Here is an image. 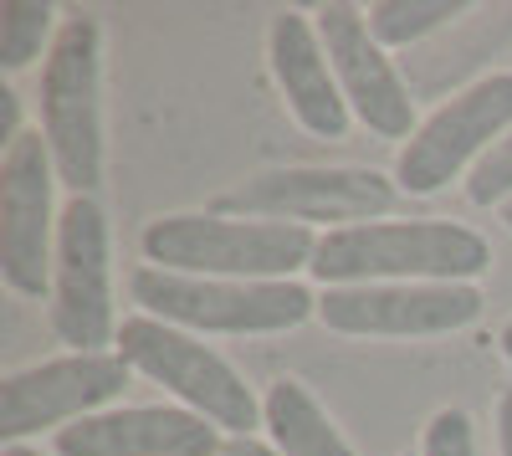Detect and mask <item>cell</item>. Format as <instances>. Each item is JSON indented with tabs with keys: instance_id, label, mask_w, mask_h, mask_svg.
<instances>
[{
	"instance_id": "44dd1931",
	"label": "cell",
	"mask_w": 512,
	"mask_h": 456,
	"mask_svg": "<svg viewBox=\"0 0 512 456\" xmlns=\"http://www.w3.org/2000/svg\"><path fill=\"white\" fill-rule=\"evenodd\" d=\"M221 456H282L272 441H256V436H226Z\"/></svg>"
},
{
	"instance_id": "5bb4252c",
	"label": "cell",
	"mask_w": 512,
	"mask_h": 456,
	"mask_svg": "<svg viewBox=\"0 0 512 456\" xmlns=\"http://www.w3.org/2000/svg\"><path fill=\"white\" fill-rule=\"evenodd\" d=\"M267 62L277 77V93L287 113L297 118V129H308L313 139H344L349 134V103L344 88L333 77V62L323 52V36L313 16L303 11H277L267 26Z\"/></svg>"
},
{
	"instance_id": "cb8c5ba5",
	"label": "cell",
	"mask_w": 512,
	"mask_h": 456,
	"mask_svg": "<svg viewBox=\"0 0 512 456\" xmlns=\"http://www.w3.org/2000/svg\"><path fill=\"white\" fill-rule=\"evenodd\" d=\"M502 221H507V231H512V200L502 205Z\"/></svg>"
},
{
	"instance_id": "ba28073f",
	"label": "cell",
	"mask_w": 512,
	"mask_h": 456,
	"mask_svg": "<svg viewBox=\"0 0 512 456\" xmlns=\"http://www.w3.org/2000/svg\"><path fill=\"white\" fill-rule=\"evenodd\" d=\"M512 134V72H492L446 98L431 118H420L410 144L395 154V185L405 195H436L451 180L472 175L497 139Z\"/></svg>"
},
{
	"instance_id": "277c9868",
	"label": "cell",
	"mask_w": 512,
	"mask_h": 456,
	"mask_svg": "<svg viewBox=\"0 0 512 456\" xmlns=\"http://www.w3.org/2000/svg\"><path fill=\"white\" fill-rule=\"evenodd\" d=\"M134 303L159 318L175 323L185 334H292L308 318H318V298L303 282H221V277H180V272H159L139 267L128 277Z\"/></svg>"
},
{
	"instance_id": "5b68a950",
	"label": "cell",
	"mask_w": 512,
	"mask_h": 456,
	"mask_svg": "<svg viewBox=\"0 0 512 456\" xmlns=\"http://www.w3.org/2000/svg\"><path fill=\"white\" fill-rule=\"evenodd\" d=\"M123 364L134 375L164 385L185 410L205 416L226 436H256L262 426V400L251 395V385L231 369V359H221L205 339L185 334L175 323H159L149 313H128L118 323V344Z\"/></svg>"
},
{
	"instance_id": "2e32d148",
	"label": "cell",
	"mask_w": 512,
	"mask_h": 456,
	"mask_svg": "<svg viewBox=\"0 0 512 456\" xmlns=\"http://www.w3.org/2000/svg\"><path fill=\"white\" fill-rule=\"evenodd\" d=\"M62 11L52 0H0V72H26L41 52L57 47Z\"/></svg>"
},
{
	"instance_id": "9a60e30c",
	"label": "cell",
	"mask_w": 512,
	"mask_h": 456,
	"mask_svg": "<svg viewBox=\"0 0 512 456\" xmlns=\"http://www.w3.org/2000/svg\"><path fill=\"white\" fill-rule=\"evenodd\" d=\"M262 426H267V441L282 456H359L349 446V436L333 426L323 400L303 380H292V375L267 385V395H262Z\"/></svg>"
},
{
	"instance_id": "4fadbf2b",
	"label": "cell",
	"mask_w": 512,
	"mask_h": 456,
	"mask_svg": "<svg viewBox=\"0 0 512 456\" xmlns=\"http://www.w3.org/2000/svg\"><path fill=\"white\" fill-rule=\"evenodd\" d=\"M221 431L185 405H113L52 436L57 456H221Z\"/></svg>"
},
{
	"instance_id": "603a6c76",
	"label": "cell",
	"mask_w": 512,
	"mask_h": 456,
	"mask_svg": "<svg viewBox=\"0 0 512 456\" xmlns=\"http://www.w3.org/2000/svg\"><path fill=\"white\" fill-rule=\"evenodd\" d=\"M0 456H41V451H31V446L21 441V446H0Z\"/></svg>"
},
{
	"instance_id": "7402d4cb",
	"label": "cell",
	"mask_w": 512,
	"mask_h": 456,
	"mask_svg": "<svg viewBox=\"0 0 512 456\" xmlns=\"http://www.w3.org/2000/svg\"><path fill=\"white\" fill-rule=\"evenodd\" d=\"M497 344H502V354H507V364H512V318L502 323V334H497Z\"/></svg>"
},
{
	"instance_id": "3957f363",
	"label": "cell",
	"mask_w": 512,
	"mask_h": 456,
	"mask_svg": "<svg viewBox=\"0 0 512 456\" xmlns=\"http://www.w3.org/2000/svg\"><path fill=\"white\" fill-rule=\"evenodd\" d=\"M36 98L57 180L72 195H93L103 185V26L93 16L62 21Z\"/></svg>"
},
{
	"instance_id": "52a82bcc",
	"label": "cell",
	"mask_w": 512,
	"mask_h": 456,
	"mask_svg": "<svg viewBox=\"0 0 512 456\" xmlns=\"http://www.w3.org/2000/svg\"><path fill=\"white\" fill-rule=\"evenodd\" d=\"M47 313H52V334L72 354H103L118 344L113 241H108V216L93 195H67L62 205Z\"/></svg>"
},
{
	"instance_id": "d6986e66",
	"label": "cell",
	"mask_w": 512,
	"mask_h": 456,
	"mask_svg": "<svg viewBox=\"0 0 512 456\" xmlns=\"http://www.w3.org/2000/svg\"><path fill=\"white\" fill-rule=\"evenodd\" d=\"M420 456H477V426L461 405H441L420 431Z\"/></svg>"
},
{
	"instance_id": "6da1fadb",
	"label": "cell",
	"mask_w": 512,
	"mask_h": 456,
	"mask_svg": "<svg viewBox=\"0 0 512 456\" xmlns=\"http://www.w3.org/2000/svg\"><path fill=\"white\" fill-rule=\"evenodd\" d=\"M492 267L482 231L415 216V221H364L318 236L313 277L323 287H369V282H477Z\"/></svg>"
},
{
	"instance_id": "7a4b0ae2",
	"label": "cell",
	"mask_w": 512,
	"mask_h": 456,
	"mask_svg": "<svg viewBox=\"0 0 512 456\" xmlns=\"http://www.w3.org/2000/svg\"><path fill=\"white\" fill-rule=\"evenodd\" d=\"M144 267L180 277H221V282H297L313 267L318 236L292 221H246L221 211H175L154 216L139 231Z\"/></svg>"
},
{
	"instance_id": "ac0fdd59",
	"label": "cell",
	"mask_w": 512,
	"mask_h": 456,
	"mask_svg": "<svg viewBox=\"0 0 512 456\" xmlns=\"http://www.w3.org/2000/svg\"><path fill=\"white\" fill-rule=\"evenodd\" d=\"M466 200L477 205V211H502V205L512 200V134L492 144V154L477 164L472 175H466Z\"/></svg>"
},
{
	"instance_id": "7c38bea8",
	"label": "cell",
	"mask_w": 512,
	"mask_h": 456,
	"mask_svg": "<svg viewBox=\"0 0 512 456\" xmlns=\"http://www.w3.org/2000/svg\"><path fill=\"white\" fill-rule=\"evenodd\" d=\"M313 26L323 36V52L333 62V77H338V88H344L349 113L364 123L369 134L410 144L415 129H420L410 82L400 77L390 52L374 41L364 11L349 6V0H328V6L313 11Z\"/></svg>"
},
{
	"instance_id": "e0dca14e",
	"label": "cell",
	"mask_w": 512,
	"mask_h": 456,
	"mask_svg": "<svg viewBox=\"0 0 512 456\" xmlns=\"http://www.w3.org/2000/svg\"><path fill=\"white\" fill-rule=\"evenodd\" d=\"M461 16H472L466 0H374V6L364 11V21H369V31H374V41L384 52L415 47V41L446 31Z\"/></svg>"
},
{
	"instance_id": "30bf717a",
	"label": "cell",
	"mask_w": 512,
	"mask_h": 456,
	"mask_svg": "<svg viewBox=\"0 0 512 456\" xmlns=\"http://www.w3.org/2000/svg\"><path fill=\"white\" fill-rule=\"evenodd\" d=\"M134 380L118 349L103 354H62L31 369H11L0 380V446H21L36 431H67L98 410H113Z\"/></svg>"
},
{
	"instance_id": "ffe728a7",
	"label": "cell",
	"mask_w": 512,
	"mask_h": 456,
	"mask_svg": "<svg viewBox=\"0 0 512 456\" xmlns=\"http://www.w3.org/2000/svg\"><path fill=\"white\" fill-rule=\"evenodd\" d=\"M497 456H512V385L497 395Z\"/></svg>"
},
{
	"instance_id": "8992f818",
	"label": "cell",
	"mask_w": 512,
	"mask_h": 456,
	"mask_svg": "<svg viewBox=\"0 0 512 456\" xmlns=\"http://www.w3.org/2000/svg\"><path fill=\"white\" fill-rule=\"evenodd\" d=\"M400 200L395 175L364 170V164H297V170H262L226 190L210 211L246 221H292V226H364L390 216Z\"/></svg>"
},
{
	"instance_id": "8fae6325",
	"label": "cell",
	"mask_w": 512,
	"mask_h": 456,
	"mask_svg": "<svg viewBox=\"0 0 512 456\" xmlns=\"http://www.w3.org/2000/svg\"><path fill=\"white\" fill-rule=\"evenodd\" d=\"M482 308L477 282H369L318 293V323L349 339H441L472 328Z\"/></svg>"
},
{
	"instance_id": "9c48e42d",
	"label": "cell",
	"mask_w": 512,
	"mask_h": 456,
	"mask_svg": "<svg viewBox=\"0 0 512 456\" xmlns=\"http://www.w3.org/2000/svg\"><path fill=\"white\" fill-rule=\"evenodd\" d=\"M57 164L41 129H26L16 144L0 149V277L21 298H52L57 262V221L52 205Z\"/></svg>"
}]
</instances>
